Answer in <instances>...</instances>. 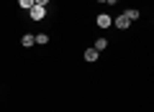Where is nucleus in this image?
Here are the masks:
<instances>
[{
    "label": "nucleus",
    "instance_id": "nucleus-9",
    "mask_svg": "<svg viewBox=\"0 0 154 112\" xmlns=\"http://www.w3.org/2000/svg\"><path fill=\"white\" fill-rule=\"evenodd\" d=\"M18 5H21V8H26V10H28V8L33 5V0H18Z\"/></svg>",
    "mask_w": 154,
    "mask_h": 112
},
{
    "label": "nucleus",
    "instance_id": "nucleus-1",
    "mask_svg": "<svg viewBox=\"0 0 154 112\" xmlns=\"http://www.w3.org/2000/svg\"><path fill=\"white\" fill-rule=\"evenodd\" d=\"M28 13H31V18H33V21H41V18L46 16V8H44V5H36V3H33V5L28 8Z\"/></svg>",
    "mask_w": 154,
    "mask_h": 112
},
{
    "label": "nucleus",
    "instance_id": "nucleus-4",
    "mask_svg": "<svg viewBox=\"0 0 154 112\" xmlns=\"http://www.w3.org/2000/svg\"><path fill=\"white\" fill-rule=\"evenodd\" d=\"M98 56H100V51H95V48H88L85 51V61H98Z\"/></svg>",
    "mask_w": 154,
    "mask_h": 112
},
{
    "label": "nucleus",
    "instance_id": "nucleus-10",
    "mask_svg": "<svg viewBox=\"0 0 154 112\" xmlns=\"http://www.w3.org/2000/svg\"><path fill=\"white\" fill-rule=\"evenodd\" d=\"M33 3H36V5H44V8H46V3H49V0H33Z\"/></svg>",
    "mask_w": 154,
    "mask_h": 112
},
{
    "label": "nucleus",
    "instance_id": "nucleus-5",
    "mask_svg": "<svg viewBox=\"0 0 154 112\" xmlns=\"http://www.w3.org/2000/svg\"><path fill=\"white\" fill-rule=\"evenodd\" d=\"M21 43H23V46L28 48V46H33V43H36V41H33V36H31V33H26V36L21 38Z\"/></svg>",
    "mask_w": 154,
    "mask_h": 112
},
{
    "label": "nucleus",
    "instance_id": "nucleus-7",
    "mask_svg": "<svg viewBox=\"0 0 154 112\" xmlns=\"http://www.w3.org/2000/svg\"><path fill=\"white\" fill-rule=\"evenodd\" d=\"M123 16H126L128 21H136V18H139V10H136V8H131V10H126Z\"/></svg>",
    "mask_w": 154,
    "mask_h": 112
},
{
    "label": "nucleus",
    "instance_id": "nucleus-2",
    "mask_svg": "<svg viewBox=\"0 0 154 112\" xmlns=\"http://www.w3.org/2000/svg\"><path fill=\"white\" fill-rule=\"evenodd\" d=\"M95 23H98V28H110V26H113V18L105 16V13H100V16L95 18Z\"/></svg>",
    "mask_w": 154,
    "mask_h": 112
},
{
    "label": "nucleus",
    "instance_id": "nucleus-6",
    "mask_svg": "<svg viewBox=\"0 0 154 112\" xmlns=\"http://www.w3.org/2000/svg\"><path fill=\"white\" fill-rule=\"evenodd\" d=\"M105 46H108V41H105V38H98V41H95V46H93V48H95V51H103Z\"/></svg>",
    "mask_w": 154,
    "mask_h": 112
},
{
    "label": "nucleus",
    "instance_id": "nucleus-11",
    "mask_svg": "<svg viewBox=\"0 0 154 112\" xmlns=\"http://www.w3.org/2000/svg\"><path fill=\"white\" fill-rule=\"evenodd\" d=\"M105 3H118V0H105Z\"/></svg>",
    "mask_w": 154,
    "mask_h": 112
},
{
    "label": "nucleus",
    "instance_id": "nucleus-3",
    "mask_svg": "<svg viewBox=\"0 0 154 112\" xmlns=\"http://www.w3.org/2000/svg\"><path fill=\"white\" fill-rule=\"evenodd\" d=\"M128 23H131V21H128L126 16H118V18L113 21V26H116V28H121V31H126V28H128Z\"/></svg>",
    "mask_w": 154,
    "mask_h": 112
},
{
    "label": "nucleus",
    "instance_id": "nucleus-8",
    "mask_svg": "<svg viewBox=\"0 0 154 112\" xmlns=\"http://www.w3.org/2000/svg\"><path fill=\"white\" fill-rule=\"evenodd\" d=\"M33 41H36V43H46V41H49V36H46V33H36Z\"/></svg>",
    "mask_w": 154,
    "mask_h": 112
}]
</instances>
